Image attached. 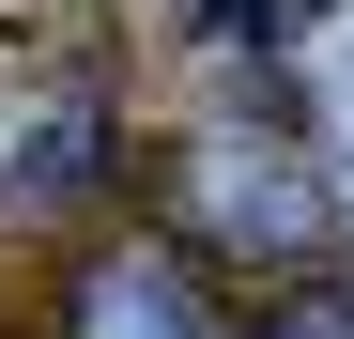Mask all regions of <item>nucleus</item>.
Masks as SVG:
<instances>
[{
  "mask_svg": "<svg viewBox=\"0 0 354 339\" xmlns=\"http://www.w3.org/2000/svg\"><path fill=\"white\" fill-rule=\"evenodd\" d=\"M62 339H231V324H216L185 247H93L62 293Z\"/></svg>",
  "mask_w": 354,
  "mask_h": 339,
  "instance_id": "obj_1",
  "label": "nucleus"
},
{
  "mask_svg": "<svg viewBox=\"0 0 354 339\" xmlns=\"http://www.w3.org/2000/svg\"><path fill=\"white\" fill-rule=\"evenodd\" d=\"M216 170H201V201H216V232H262L277 262L292 247H324V185H308V170H292L277 139H201Z\"/></svg>",
  "mask_w": 354,
  "mask_h": 339,
  "instance_id": "obj_2",
  "label": "nucleus"
}]
</instances>
